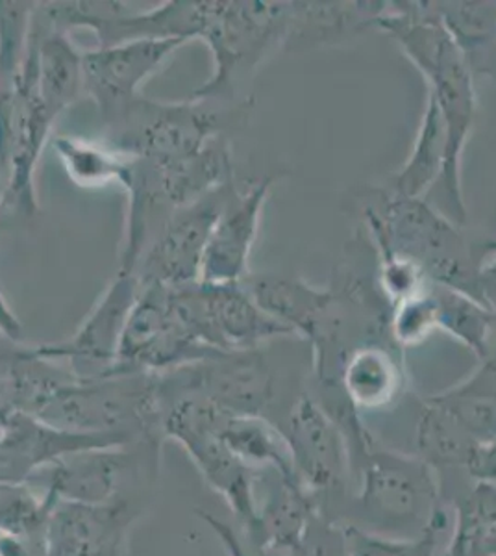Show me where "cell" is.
Returning <instances> with one entry per match:
<instances>
[{
  "mask_svg": "<svg viewBox=\"0 0 496 556\" xmlns=\"http://www.w3.org/2000/svg\"><path fill=\"white\" fill-rule=\"evenodd\" d=\"M139 291L141 285L133 273L117 271L75 334L63 342L34 345V351L41 358L65 367L78 382L112 377L120 338Z\"/></svg>",
  "mask_w": 496,
  "mask_h": 556,
  "instance_id": "cell-9",
  "label": "cell"
},
{
  "mask_svg": "<svg viewBox=\"0 0 496 556\" xmlns=\"http://www.w3.org/2000/svg\"><path fill=\"white\" fill-rule=\"evenodd\" d=\"M361 219L372 249H387L421 267L430 282L478 298V267L471 243L456 223L427 199L374 190L361 199Z\"/></svg>",
  "mask_w": 496,
  "mask_h": 556,
  "instance_id": "cell-3",
  "label": "cell"
},
{
  "mask_svg": "<svg viewBox=\"0 0 496 556\" xmlns=\"http://www.w3.org/2000/svg\"><path fill=\"white\" fill-rule=\"evenodd\" d=\"M283 437L290 445L296 481L327 505L351 482V456L340 425L309 393H302L291 406Z\"/></svg>",
  "mask_w": 496,
  "mask_h": 556,
  "instance_id": "cell-11",
  "label": "cell"
},
{
  "mask_svg": "<svg viewBox=\"0 0 496 556\" xmlns=\"http://www.w3.org/2000/svg\"><path fill=\"white\" fill-rule=\"evenodd\" d=\"M485 73H489V75L496 73V41L495 47H493V52H491L489 65H487V71H485Z\"/></svg>",
  "mask_w": 496,
  "mask_h": 556,
  "instance_id": "cell-37",
  "label": "cell"
},
{
  "mask_svg": "<svg viewBox=\"0 0 496 556\" xmlns=\"http://www.w3.org/2000/svg\"><path fill=\"white\" fill-rule=\"evenodd\" d=\"M34 45H36V88L44 110L52 119L73 106L84 91V51H80L69 34L54 30L41 17L38 8L34 13Z\"/></svg>",
  "mask_w": 496,
  "mask_h": 556,
  "instance_id": "cell-19",
  "label": "cell"
},
{
  "mask_svg": "<svg viewBox=\"0 0 496 556\" xmlns=\"http://www.w3.org/2000/svg\"><path fill=\"white\" fill-rule=\"evenodd\" d=\"M0 330H2L4 340L17 343L23 340V323L20 321V317L15 316V312L8 304L2 291H0Z\"/></svg>",
  "mask_w": 496,
  "mask_h": 556,
  "instance_id": "cell-36",
  "label": "cell"
},
{
  "mask_svg": "<svg viewBox=\"0 0 496 556\" xmlns=\"http://www.w3.org/2000/svg\"><path fill=\"white\" fill-rule=\"evenodd\" d=\"M371 28L395 39L440 108L446 128V165L432 191L441 199L434 206L456 225H466L469 212L461 188V162L476 121L478 102L471 67L428 2H383Z\"/></svg>",
  "mask_w": 496,
  "mask_h": 556,
  "instance_id": "cell-1",
  "label": "cell"
},
{
  "mask_svg": "<svg viewBox=\"0 0 496 556\" xmlns=\"http://www.w3.org/2000/svg\"><path fill=\"white\" fill-rule=\"evenodd\" d=\"M259 308L308 342L332 308V288H317L301 277L259 273L243 280Z\"/></svg>",
  "mask_w": 496,
  "mask_h": 556,
  "instance_id": "cell-20",
  "label": "cell"
},
{
  "mask_svg": "<svg viewBox=\"0 0 496 556\" xmlns=\"http://www.w3.org/2000/svg\"><path fill=\"white\" fill-rule=\"evenodd\" d=\"M220 353L193 340L170 311L169 288L145 286L126 321L117 366L120 375L170 374Z\"/></svg>",
  "mask_w": 496,
  "mask_h": 556,
  "instance_id": "cell-8",
  "label": "cell"
},
{
  "mask_svg": "<svg viewBox=\"0 0 496 556\" xmlns=\"http://www.w3.org/2000/svg\"><path fill=\"white\" fill-rule=\"evenodd\" d=\"M52 147L65 175L78 188L102 190L119 186L120 190H125L132 173V156L107 146L106 141H91L76 136H54Z\"/></svg>",
  "mask_w": 496,
  "mask_h": 556,
  "instance_id": "cell-24",
  "label": "cell"
},
{
  "mask_svg": "<svg viewBox=\"0 0 496 556\" xmlns=\"http://www.w3.org/2000/svg\"><path fill=\"white\" fill-rule=\"evenodd\" d=\"M428 4L463 52L471 71L485 73L496 41V2L428 0Z\"/></svg>",
  "mask_w": 496,
  "mask_h": 556,
  "instance_id": "cell-26",
  "label": "cell"
},
{
  "mask_svg": "<svg viewBox=\"0 0 496 556\" xmlns=\"http://www.w3.org/2000/svg\"><path fill=\"white\" fill-rule=\"evenodd\" d=\"M354 482V527L382 536L414 540L448 519L440 473L419 455L390 450L365 424L345 430Z\"/></svg>",
  "mask_w": 496,
  "mask_h": 556,
  "instance_id": "cell-2",
  "label": "cell"
},
{
  "mask_svg": "<svg viewBox=\"0 0 496 556\" xmlns=\"http://www.w3.org/2000/svg\"><path fill=\"white\" fill-rule=\"evenodd\" d=\"M437 314V330L469 349L478 362L496 351V316L480 299L448 286L430 285Z\"/></svg>",
  "mask_w": 496,
  "mask_h": 556,
  "instance_id": "cell-23",
  "label": "cell"
},
{
  "mask_svg": "<svg viewBox=\"0 0 496 556\" xmlns=\"http://www.w3.org/2000/svg\"><path fill=\"white\" fill-rule=\"evenodd\" d=\"M54 123L56 119L44 110L36 88V45L31 34L26 62L13 93L12 184L4 204V208L12 210L13 214L25 217L39 214L36 172Z\"/></svg>",
  "mask_w": 496,
  "mask_h": 556,
  "instance_id": "cell-13",
  "label": "cell"
},
{
  "mask_svg": "<svg viewBox=\"0 0 496 556\" xmlns=\"http://www.w3.org/2000/svg\"><path fill=\"white\" fill-rule=\"evenodd\" d=\"M220 438L254 473L269 469L282 479L296 481L288 440L265 416H228L220 427Z\"/></svg>",
  "mask_w": 496,
  "mask_h": 556,
  "instance_id": "cell-22",
  "label": "cell"
},
{
  "mask_svg": "<svg viewBox=\"0 0 496 556\" xmlns=\"http://www.w3.org/2000/svg\"><path fill=\"white\" fill-rule=\"evenodd\" d=\"M249 101L189 99L160 102L139 97L106 125L107 146L152 164H170L204 151L214 139L243 123Z\"/></svg>",
  "mask_w": 496,
  "mask_h": 556,
  "instance_id": "cell-4",
  "label": "cell"
},
{
  "mask_svg": "<svg viewBox=\"0 0 496 556\" xmlns=\"http://www.w3.org/2000/svg\"><path fill=\"white\" fill-rule=\"evenodd\" d=\"M157 388L165 393H193L225 416H264L275 399V374L262 349L220 351L157 375Z\"/></svg>",
  "mask_w": 496,
  "mask_h": 556,
  "instance_id": "cell-7",
  "label": "cell"
},
{
  "mask_svg": "<svg viewBox=\"0 0 496 556\" xmlns=\"http://www.w3.org/2000/svg\"><path fill=\"white\" fill-rule=\"evenodd\" d=\"M275 180V177H265L245 190H233L207 240L202 282L238 285L251 275L252 249L258 240L265 204L269 201Z\"/></svg>",
  "mask_w": 496,
  "mask_h": 556,
  "instance_id": "cell-14",
  "label": "cell"
},
{
  "mask_svg": "<svg viewBox=\"0 0 496 556\" xmlns=\"http://www.w3.org/2000/svg\"><path fill=\"white\" fill-rule=\"evenodd\" d=\"M441 556H496V484L471 482L459 495L453 536Z\"/></svg>",
  "mask_w": 496,
  "mask_h": 556,
  "instance_id": "cell-27",
  "label": "cell"
},
{
  "mask_svg": "<svg viewBox=\"0 0 496 556\" xmlns=\"http://www.w3.org/2000/svg\"><path fill=\"white\" fill-rule=\"evenodd\" d=\"M485 253H496V240L491 241L489 245L485 247Z\"/></svg>",
  "mask_w": 496,
  "mask_h": 556,
  "instance_id": "cell-38",
  "label": "cell"
},
{
  "mask_svg": "<svg viewBox=\"0 0 496 556\" xmlns=\"http://www.w3.org/2000/svg\"><path fill=\"white\" fill-rule=\"evenodd\" d=\"M132 510L126 501L107 506L54 503L41 536L43 556H123Z\"/></svg>",
  "mask_w": 496,
  "mask_h": 556,
  "instance_id": "cell-16",
  "label": "cell"
},
{
  "mask_svg": "<svg viewBox=\"0 0 496 556\" xmlns=\"http://www.w3.org/2000/svg\"><path fill=\"white\" fill-rule=\"evenodd\" d=\"M12 93H0V210L12 184Z\"/></svg>",
  "mask_w": 496,
  "mask_h": 556,
  "instance_id": "cell-33",
  "label": "cell"
},
{
  "mask_svg": "<svg viewBox=\"0 0 496 556\" xmlns=\"http://www.w3.org/2000/svg\"><path fill=\"white\" fill-rule=\"evenodd\" d=\"M206 340L215 351L262 349L280 338H296L282 323L259 308L243 282L212 285L199 280Z\"/></svg>",
  "mask_w": 496,
  "mask_h": 556,
  "instance_id": "cell-17",
  "label": "cell"
},
{
  "mask_svg": "<svg viewBox=\"0 0 496 556\" xmlns=\"http://www.w3.org/2000/svg\"><path fill=\"white\" fill-rule=\"evenodd\" d=\"M0 338H4V336H2V330H0Z\"/></svg>",
  "mask_w": 496,
  "mask_h": 556,
  "instance_id": "cell-39",
  "label": "cell"
},
{
  "mask_svg": "<svg viewBox=\"0 0 496 556\" xmlns=\"http://www.w3.org/2000/svg\"><path fill=\"white\" fill-rule=\"evenodd\" d=\"M446 165V128L440 108L427 93L414 147L403 167L391 178L387 190L406 199H427L440 184Z\"/></svg>",
  "mask_w": 496,
  "mask_h": 556,
  "instance_id": "cell-21",
  "label": "cell"
},
{
  "mask_svg": "<svg viewBox=\"0 0 496 556\" xmlns=\"http://www.w3.org/2000/svg\"><path fill=\"white\" fill-rule=\"evenodd\" d=\"M52 503L28 481H0V534L41 540Z\"/></svg>",
  "mask_w": 496,
  "mask_h": 556,
  "instance_id": "cell-29",
  "label": "cell"
},
{
  "mask_svg": "<svg viewBox=\"0 0 496 556\" xmlns=\"http://www.w3.org/2000/svg\"><path fill=\"white\" fill-rule=\"evenodd\" d=\"M345 527L346 556H430L440 549L441 532L448 527V519L435 523L422 536L414 540L390 538L364 531L354 525Z\"/></svg>",
  "mask_w": 496,
  "mask_h": 556,
  "instance_id": "cell-31",
  "label": "cell"
},
{
  "mask_svg": "<svg viewBox=\"0 0 496 556\" xmlns=\"http://www.w3.org/2000/svg\"><path fill=\"white\" fill-rule=\"evenodd\" d=\"M293 2L217 0L202 41L212 54V75L193 97L236 102V93L270 52L290 38Z\"/></svg>",
  "mask_w": 496,
  "mask_h": 556,
  "instance_id": "cell-5",
  "label": "cell"
},
{
  "mask_svg": "<svg viewBox=\"0 0 496 556\" xmlns=\"http://www.w3.org/2000/svg\"><path fill=\"white\" fill-rule=\"evenodd\" d=\"M157 393L164 405L162 437L182 445L207 486L219 493L245 527L246 536L254 534L259 525L256 473L220 438V427L228 416L193 393H165L160 388Z\"/></svg>",
  "mask_w": 496,
  "mask_h": 556,
  "instance_id": "cell-6",
  "label": "cell"
},
{
  "mask_svg": "<svg viewBox=\"0 0 496 556\" xmlns=\"http://www.w3.org/2000/svg\"><path fill=\"white\" fill-rule=\"evenodd\" d=\"M415 442L417 455L435 471H440V468L463 471L478 447L453 414L432 397L424 399L422 403Z\"/></svg>",
  "mask_w": 496,
  "mask_h": 556,
  "instance_id": "cell-28",
  "label": "cell"
},
{
  "mask_svg": "<svg viewBox=\"0 0 496 556\" xmlns=\"http://www.w3.org/2000/svg\"><path fill=\"white\" fill-rule=\"evenodd\" d=\"M406 388L404 351L391 340L358 343L346 354L338 375V392L359 416L395 406Z\"/></svg>",
  "mask_w": 496,
  "mask_h": 556,
  "instance_id": "cell-18",
  "label": "cell"
},
{
  "mask_svg": "<svg viewBox=\"0 0 496 556\" xmlns=\"http://www.w3.org/2000/svg\"><path fill=\"white\" fill-rule=\"evenodd\" d=\"M38 2L0 0V91L13 93L30 47Z\"/></svg>",
  "mask_w": 496,
  "mask_h": 556,
  "instance_id": "cell-30",
  "label": "cell"
},
{
  "mask_svg": "<svg viewBox=\"0 0 496 556\" xmlns=\"http://www.w3.org/2000/svg\"><path fill=\"white\" fill-rule=\"evenodd\" d=\"M434 332H437V314L430 286L419 295L391 306V340L403 351L421 345Z\"/></svg>",
  "mask_w": 496,
  "mask_h": 556,
  "instance_id": "cell-32",
  "label": "cell"
},
{
  "mask_svg": "<svg viewBox=\"0 0 496 556\" xmlns=\"http://www.w3.org/2000/svg\"><path fill=\"white\" fill-rule=\"evenodd\" d=\"M236 188V182L228 184L170 214L136 269L141 288H178L201 280L212 228Z\"/></svg>",
  "mask_w": 496,
  "mask_h": 556,
  "instance_id": "cell-10",
  "label": "cell"
},
{
  "mask_svg": "<svg viewBox=\"0 0 496 556\" xmlns=\"http://www.w3.org/2000/svg\"><path fill=\"white\" fill-rule=\"evenodd\" d=\"M186 41L136 39L84 52V91L99 108L102 125L117 119L141 88Z\"/></svg>",
  "mask_w": 496,
  "mask_h": 556,
  "instance_id": "cell-12",
  "label": "cell"
},
{
  "mask_svg": "<svg viewBox=\"0 0 496 556\" xmlns=\"http://www.w3.org/2000/svg\"><path fill=\"white\" fill-rule=\"evenodd\" d=\"M382 8L383 2H293L288 45L325 43L371 28Z\"/></svg>",
  "mask_w": 496,
  "mask_h": 556,
  "instance_id": "cell-25",
  "label": "cell"
},
{
  "mask_svg": "<svg viewBox=\"0 0 496 556\" xmlns=\"http://www.w3.org/2000/svg\"><path fill=\"white\" fill-rule=\"evenodd\" d=\"M130 447H101L63 456L31 473L26 481L39 488L52 503L107 506L120 497L130 469Z\"/></svg>",
  "mask_w": 496,
  "mask_h": 556,
  "instance_id": "cell-15",
  "label": "cell"
},
{
  "mask_svg": "<svg viewBox=\"0 0 496 556\" xmlns=\"http://www.w3.org/2000/svg\"><path fill=\"white\" fill-rule=\"evenodd\" d=\"M202 521L207 525V529L219 538L220 545L225 547L228 556H258L252 545H246L245 536H241L232 525L227 523L225 519L217 518L214 514L206 510H196Z\"/></svg>",
  "mask_w": 496,
  "mask_h": 556,
  "instance_id": "cell-34",
  "label": "cell"
},
{
  "mask_svg": "<svg viewBox=\"0 0 496 556\" xmlns=\"http://www.w3.org/2000/svg\"><path fill=\"white\" fill-rule=\"evenodd\" d=\"M493 258L482 262L478 267V298L496 316V253Z\"/></svg>",
  "mask_w": 496,
  "mask_h": 556,
  "instance_id": "cell-35",
  "label": "cell"
}]
</instances>
